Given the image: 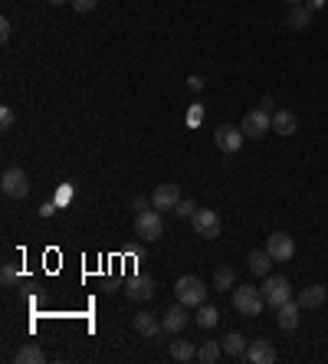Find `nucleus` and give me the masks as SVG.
Returning <instances> with one entry per match:
<instances>
[{
  "instance_id": "nucleus-37",
  "label": "nucleus",
  "mask_w": 328,
  "mask_h": 364,
  "mask_svg": "<svg viewBox=\"0 0 328 364\" xmlns=\"http://www.w3.org/2000/svg\"><path fill=\"white\" fill-rule=\"evenodd\" d=\"M286 3H289V7H295V3H302V0H286Z\"/></svg>"
},
{
  "instance_id": "nucleus-9",
  "label": "nucleus",
  "mask_w": 328,
  "mask_h": 364,
  "mask_svg": "<svg viewBox=\"0 0 328 364\" xmlns=\"http://www.w3.org/2000/svg\"><path fill=\"white\" fill-rule=\"evenodd\" d=\"M243 138H246V135H243V128H233V125H220V128L214 131V145H217L220 151H224L227 158L240 151Z\"/></svg>"
},
{
  "instance_id": "nucleus-18",
  "label": "nucleus",
  "mask_w": 328,
  "mask_h": 364,
  "mask_svg": "<svg viewBox=\"0 0 328 364\" xmlns=\"http://www.w3.org/2000/svg\"><path fill=\"white\" fill-rule=\"evenodd\" d=\"M286 26H289V30H309V26H312V10L302 7V3L289 7V13H286Z\"/></svg>"
},
{
  "instance_id": "nucleus-6",
  "label": "nucleus",
  "mask_w": 328,
  "mask_h": 364,
  "mask_svg": "<svg viewBox=\"0 0 328 364\" xmlns=\"http://www.w3.org/2000/svg\"><path fill=\"white\" fill-rule=\"evenodd\" d=\"M240 128H243L246 138H263L266 131H273V115L263 112V109H253V112L243 115Z\"/></svg>"
},
{
  "instance_id": "nucleus-15",
  "label": "nucleus",
  "mask_w": 328,
  "mask_h": 364,
  "mask_svg": "<svg viewBox=\"0 0 328 364\" xmlns=\"http://www.w3.org/2000/svg\"><path fill=\"white\" fill-rule=\"evenodd\" d=\"M135 331H138L141 338H161L164 325L154 318L152 312H135Z\"/></svg>"
},
{
  "instance_id": "nucleus-4",
  "label": "nucleus",
  "mask_w": 328,
  "mask_h": 364,
  "mask_svg": "<svg viewBox=\"0 0 328 364\" xmlns=\"http://www.w3.org/2000/svg\"><path fill=\"white\" fill-rule=\"evenodd\" d=\"M135 233H138V239H145V243L161 239V233H164L161 214H158V210H141V214L135 217Z\"/></svg>"
},
{
  "instance_id": "nucleus-19",
  "label": "nucleus",
  "mask_w": 328,
  "mask_h": 364,
  "mask_svg": "<svg viewBox=\"0 0 328 364\" xmlns=\"http://www.w3.org/2000/svg\"><path fill=\"white\" fill-rule=\"evenodd\" d=\"M295 128H299V118H295L292 112H286V109H282V112L273 115V131H276V135L289 138V135H295Z\"/></svg>"
},
{
  "instance_id": "nucleus-2",
  "label": "nucleus",
  "mask_w": 328,
  "mask_h": 364,
  "mask_svg": "<svg viewBox=\"0 0 328 364\" xmlns=\"http://www.w3.org/2000/svg\"><path fill=\"white\" fill-rule=\"evenodd\" d=\"M177 302L181 305H188V309H197V305H203L207 302V289H203V282L197 276H181L177 279Z\"/></svg>"
},
{
  "instance_id": "nucleus-14",
  "label": "nucleus",
  "mask_w": 328,
  "mask_h": 364,
  "mask_svg": "<svg viewBox=\"0 0 328 364\" xmlns=\"http://www.w3.org/2000/svg\"><path fill=\"white\" fill-rule=\"evenodd\" d=\"M299 318H302V305L299 302H282L276 309V325L282 328V331H292V328L299 325Z\"/></svg>"
},
{
  "instance_id": "nucleus-27",
  "label": "nucleus",
  "mask_w": 328,
  "mask_h": 364,
  "mask_svg": "<svg viewBox=\"0 0 328 364\" xmlns=\"http://www.w3.org/2000/svg\"><path fill=\"white\" fill-rule=\"evenodd\" d=\"M69 3H73V10H79V13H89L99 7V0H69Z\"/></svg>"
},
{
  "instance_id": "nucleus-23",
  "label": "nucleus",
  "mask_w": 328,
  "mask_h": 364,
  "mask_svg": "<svg viewBox=\"0 0 328 364\" xmlns=\"http://www.w3.org/2000/svg\"><path fill=\"white\" fill-rule=\"evenodd\" d=\"M194 322H197L201 328H214L217 322H220V309H217V305H210V302H203V305H197Z\"/></svg>"
},
{
  "instance_id": "nucleus-33",
  "label": "nucleus",
  "mask_w": 328,
  "mask_h": 364,
  "mask_svg": "<svg viewBox=\"0 0 328 364\" xmlns=\"http://www.w3.org/2000/svg\"><path fill=\"white\" fill-rule=\"evenodd\" d=\"M259 109H263V112H273V95H266V99L259 102Z\"/></svg>"
},
{
  "instance_id": "nucleus-7",
  "label": "nucleus",
  "mask_w": 328,
  "mask_h": 364,
  "mask_svg": "<svg viewBox=\"0 0 328 364\" xmlns=\"http://www.w3.org/2000/svg\"><path fill=\"white\" fill-rule=\"evenodd\" d=\"M289 295H292L289 279H286V276H266V282H263V299H266V305L279 309L282 302H289Z\"/></svg>"
},
{
  "instance_id": "nucleus-17",
  "label": "nucleus",
  "mask_w": 328,
  "mask_h": 364,
  "mask_svg": "<svg viewBox=\"0 0 328 364\" xmlns=\"http://www.w3.org/2000/svg\"><path fill=\"white\" fill-rule=\"evenodd\" d=\"M325 299H328V289L325 286H309V289H302L299 292V305H302V309H322V305H325Z\"/></svg>"
},
{
  "instance_id": "nucleus-12",
  "label": "nucleus",
  "mask_w": 328,
  "mask_h": 364,
  "mask_svg": "<svg viewBox=\"0 0 328 364\" xmlns=\"http://www.w3.org/2000/svg\"><path fill=\"white\" fill-rule=\"evenodd\" d=\"M154 292H158V286L148 276H131L125 282V295L131 302H148V299H154Z\"/></svg>"
},
{
  "instance_id": "nucleus-1",
  "label": "nucleus",
  "mask_w": 328,
  "mask_h": 364,
  "mask_svg": "<svg viewBox=\"0 0 328 364\" xmlns=\"http://www.w3.org/2000/svg\"><path fill=\"white\" fill-rule=\"evenodd\" d=\"M230 302H233V309H237L240 315H246V318L259 315V312H263V305H266L263 289H256V286H237Z\"/></svg>"
},
{
  "instance_id": "nucleus-8",
  "label": "nucleus",
  "mask_w": 328,
  "mask_h": 364,
  "mask_svg": "<svg viewBox=\"0 0 328 364\" xmlns=\"http://www.w3.org/2000/svg\"><path fill=\"white\" fill-rule=\"evenodd\" d=\"M266 250H269V256H273L276 263H289L292 253H295V243H292L289 233L276 230V233H269V237H266Z\"/></svg>"
},
{
  "instance_id": "nucleus-10",
  "label": "nucleus",
  "mask_w": 328,
  "mask_h": 364,
  "mask_svg": "<svg viewBox=\"0 0 328 364\" xmlns=\"http://www.w3.org/2000/svg\"><path fill=\"white\" fill-rule=\"evenodd\" d=\"M181 201H184V197H181V188H177V184H158V188L152 190L154 210H177Z\"/></svg>"
},
{
  "instance_id": "nucleus-20",
  "label": "nucleus",
  "mask_w": 328,
  "mask_h": 364,
  "mask_svg": "<svg viewBox=\"0 0 328 364\" xmlns=\"http://www.w3.org/2000/svg\"><path fill=\"white\" fill-rule=\"evenodd\" d=\"M13 361H17V364H43V361H46V354H43L39 345L26 341V345H20V352L13 354Z\"/></svg>"
},
{
  "instance_id": "nucleus-29",
  "label": "nucleus",
  "mask_w": 328,
  "mask_h": 364,
  "mask_svg": "<svg viewBox=\"0 0 328 364\" xmlns=\"http://www.w3.org/2000/svg\"><path fill=\"white\" fill-rule=\"evenodd\" d=\"M10 125H13V112L3 105V109H0V128H3V131H10Z\"/></svg>"
},
{
  "instance_id": "nucleus-24",
  "label": "nucleus",
  "mask_w": 328,
  "mask_h": 364,
  "mask_svg": "<svg viewBox=\"0 0 328 364\" xmlns=\"http://www.w3.org/2000/svg\"><path fill=\"white\" fill-rule=\"evenodd\" d=\"M171 358H174V361H194V358H197V348H194V345H190V341H171Z\"/></svg>"
},
{
  "instance_id": "nucleus-36",
  "label": "nucleus",
  "mask_w": 328,
  "mask_h": 364,
  "mask_svg": "<svg viewBox=\"0 0 328 364\" xmlns=\"http://www.w3.org/2000/svg\"><path fill=\"white\" fill-rule=\"evenodd\" d=\"M46 3H53V7H56V3H66V0H46Z\"/></svg>"
},
{
  "instance_id": "nucleus-13",
  "label": "nucleus",
  "mask_w": 328,
  "mask_h": 364,
  "mask_svg": "<svg viewBox=\"0 0 328 364\" xmlns=\"http://www.w3.org/2000/svg\"><path fill=\"white\" fill-rule=\"evenodd\" d=\"M188 322H190V315H188V305H171L167 312H164V318H161V325H164V331L167 335H177V331H184L188 328Z\"/></svg>"
},
{
  "instance_id": "nucleus-25",
  "label": "nucleus",
  "mask_w": 328,
  "mask_h": 364,
  "mask_svg": "<svg viewBox=\"0 0 328 364\" xmlns=\"http://www.w3.org/2000/svg\"><path fill=\"white\" fill-rule=\"evenodd\" d=\"M220 354H224V345H220V341H203L201 348H197V361L214 364V361H220Z\"/></svg>"
},
{
  "instance_id": "nucleus-30",
  "label": "nucleus",
  "mask_w": 328,
  "mask_h": 364,
  "mask_svg": "<svg viewBox=\"0 0 328 364\" xmlns=\"http://www.w3.org/2000/svg\"><path fill=\"white\" fill-rule=\"evenodd\" d=\"M10 33H13V24L7 20V17H3V20H0V39L7 43V39H10Z\"/></svg>"
},
{
  "instance_id": "nucleus-35",
  "label": "nucleus",
  "mask_w": 328,
  "mask_h": 364,
  "mask_svg": "<svg viewBox=\"0 0 328 364\" xmlns=\"http://www.w3.org/2000/svg\"><path fill=\"white\" fill-rule=\"evenodd\" d=\"M325 7V0H309V10H322Z\"/></svg>"
},
{
  "instance_id": "nucleus-16",
  "label": "nucleus",
  "mask_w": 328,
  "mask_h": 364,
  "mask_svg": "<svg viewBox=\"0 0 328 364\" xmlns=\"http://www.w3.org/2000/svg\"><path fill=\"white\" fill-rule=\"evenodd\" d=\"M276 263L273 256H269V250H253L250 256H246V269H250L253 276H269V266Z\"/></svg>"
},
{
  "instance_id": "nucleus-5",
  "label": "nucleus",
  "mask_w": 328,
  "mask_h": 364,
  "mask_svg": "<svg viewBox=\"0 0 328 364\" xmlns=\"http://www.w3.org/2000/svg\"><path fill=\"white\" fill-rule=\"evenodd\" d=\"M194 224V233L203 239H217L220 237V214L217 210H207V207H197V214L190 217Z\"/></svg>"
},
{
  "instance_id": "nucleus-31",
  "label": "nucleus",
  "mask_w": 328,
  "mask_h": 364,
  "mask_svg": "<svg viewBox=\"0 0 328 364\" xmlns=\"http://www.w3.org/2000/svg\"><path fill=\"white\" fill-rule=\"evenodd\" d=\"M73 194H76V188H73V184H66V188L60 190V197H56V203H66L69 197H73Z\"/></svg>"
},
{
  "instance_id": "nucleus-21",
  "label": "nucleus",
  "mask_w": 328,
  "mask_h": 364,
  "mask_svg": "<svg viewBox=\"0 0 328 364\" xmlns=\"http://www.w3.org/2000/svg\"><path fill=\"white\" fill-rule=\"evenodd\" d=\"M220 345H224V354H230V358H243V354H246V338H243L240 331H230V335H224V338H220Z\"/></svg>"
},
{
  "instance_id": "nucleus-26",
  "label": "nucleus",
  "mask_w": 328,
  "mask_h": 364,
  "mask_svg": "<svg viewBox=\"0 0 328 364\" xmlns=\"http://www.w3.org/2000/svg\"><path fill=\"white\" fill-rule=\"evenodd\" d=\"M174 214H177V217H188V220H190V217L197 214V203H194V201H188V197H184V201L177 203V210H174Z\"/></svg>"
},
{
  "instance_id": "nucleus-3",
  "label": "nucleus",
  "mask_w": 328,
  "mask_h": 364,
  "mask_svg": "<svg viewBox=\"0 0 328 364\" xmlns=\"http://www.w3.org/2000/svg\"><path fill=\"white\" fill-rule=\"evenodd\" d=\"M0 190H3L10 201H24L26 194H30V177H26V171H20V167H7L3 177H0Z\"/></svg>"
},
{
  "instance_id": "nucleus-11",
  "label": "nucleus",
  "mask_w": 328,
  "mask_h": 364,
  "mask_svg": "<svg viewBox=\"0 0 328 364\" xmlns=\"http://www.w3.org/2000/svg\"><path fill=\"white\" fill-rule=\"evenodd\" d=\"M246 361H253V364H276V345L269 338H256L253 345H246V354H243Z\"/></svg>"
},
{
  "instance_id": "nucleus-32",
  "label": "nucleus",
  "mask_w": 328,
  "mask_h": 364,
  "mask_svg": "<svg viewBox=\"0 0 328 364\" xmlns=\"http://www.w3.org/2000/svg\"><path fill=\"white\" fill-rule=\"evenodd\" d=\"M131 207H135V210H138V214H141V210H148V207H152V201H145V197H138V201L131 203Z\"/></svg>"
},
{
  "instance_id": "nucleus-34",
  "label": "nucleus",
  "mask_w": 328,
  "mask_h": 364,
  "mask_svg": "<svg viewBox=\"0 0 328 364\" xmlns=\"http://www.w3.org/2000/svg\"><path fill=\"white\" fill-rule=\"evenodd\" d=\"M53 210H56V203H43V207H39V214H43V217H50Z\"/></svg>"
},
{
  "instance_id": "nucleus-22",
  "label": "nucleus",
  "mask_w": 328,
  "mask_h": 364,
  "mask_svg": "<svg viewBox=\"0 0 328 364\" xmlns=\"http://www.w3.org/2000/svg\"><path fill=\"white\" fill-rule=\"evenodd\" d=\"M233 286H237V269H233V266H217L214 289H217V292H230Z\"/></svg>"
},
{
  "instance_id": "nucleus-28",
  "label": "nucleus",
  "mask_w": 328,
  "mask_h": 364,
  "mask_svg": "<svg viewBox=\"0 0 328 364\" xmlns=\"http://www.w3.org/2000/svg\"><path fill=\"white\" fill-rule=\"evenodd\" d=\"M0 282H3V286H13V282H17V269H13L10 263L3 266V273H0Z\"/></svg>"
}]
</instances>
